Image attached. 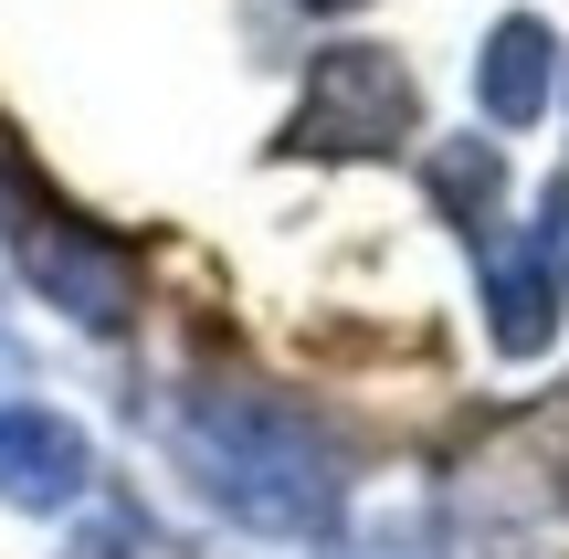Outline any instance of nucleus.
I'll return each instance as SVG.
<instances>
[{"mask_svg":"<svg viewBox=\"0 0 569 559\" xmlns=\"http://www.w3.org/2000/svg\"><path fill=\"white\" fill-rule=\"evenodd\" d=\"M559 96H569V53H559Z\"/></svg>","mask_w":569,"mask_h":559,"instance_id":"11","label":"nucleus"},{"mask_svg":"<svg viewBox=\"0 0 569 559\" xmlns=\"http://www.w3.org/2000/svg\"><path fill=\"white\" fill-rule=\"evenodd\" d=\"M475 274H486V338H496L507 359H549V349H559V286L528 264V243L496 232V243L475 253Z\"/></svg>","mask_w":569,"mask_h":559,"instance_id":"6","label":"nucleus"},{"mask_svg":"<svg viewBox=\"0 0 569 559\" xmlns=\"http://www.w3.org/2000/svg\"><path fill=\"white\" fill-rule=\"evenodd\" d=\"M528 264L559 286V307H569V180L538 190V232H528Z\"/></svg>","mask_w":569,"mask_h":559,"instance_id":"8","label":"nucleus"},{"mask_svg":"<svg viewBox=\"0 0 569 559\" xmlns=\"http://www.w3.org/2000/svg\"><path fill=\"white\" fill-rule=\"evenodd\" d=\"M84 486H96V443L53 401H0V507L53 518V507H84Z\"/></svg>","mask_w":569,"mask_h":559,"instance_id":"4","label":"nucleus"},{"mask_svg":"<svg viewBox=\"0 0 569 559\" xmlns=\"http://www.w3.org/2000/svg\"><path fill=\"white\" fill-rule=\"evenodd\" d=\"M169 443H180L190 486H201L232 528L296 539V549L338 539V518H348V443L327 433L306 401L253 391V380H201V391H180V412H169Z\"/></svg>","mask_w":569,"mask_h":559,"instance_id":"1","label":"nucleus"},{"mask_svg":"<svg viewBox=\"0 0 569 559\" xmlns=\"http://www.w3.org/2000/svg\"><path fill=\"white\" fill-rule=\"evenodd\" d=\"M306 11H327V21H348V11H369V0H306Z\"/></svg>","mask_w":569,"mask_h":559,"instance_id":"10","label":"nucleus"},{"mask_svg":"<svg viewBox=\"0 0 569 559\" xmlns=\"http://www.w3.org/2000/svg\"><path fill=\"white\" fill-rule=\"evenodd\" d=\"M53 559H148V539H138L127 518H84V528H74V539H63Z\"/></svg>","mask_w":569,"mask_h":559,"instance_id":"9","label":"nucleus"},{"mask_svg":"<svg viewBox=\"0 0 569 559\" xmlns=\"http://www.w3.org/2000/svg\"><path fill=\"white\" fill-rule=\"evenodd\" d=\"M422 190H432V211H443L475 253L507 232V159H496V138H443L422 159Z\"/></svg>","mask_w":569,"mask_h":559,"instance_id":"7","label":"nucleus"},{"mask_svg":"<svg viewBox=\"0 0 569 559\" xmlns=\"http://www.w3.org/2000/svg\"><path fill=\"white\" fill-rule=\"evenodd\" d=\"M0 243L21 253L32 296H53V307L74 317L84 338L138 328V253H127L106 222H84V211L63 201V190L42 180V169L21 159L11 138H0Z\"/></svg>","mask_w":569,"mask_h":559,"instance_id":"2","label":"nucleus"},{"mask_svg":"<svg viewBox=\"0 0 569 559\" xmlns=\"http://www.w3.org/2000/svg\"><path fill=\"white\" fill-rule=\"evenodd\" d=\"M475 106H486V127H538L559 106V32L538 11H507L486 32V53H475Z\"/></svg>","mask_w":569,"mask_h":559,"instance_id":"5","label":"nucleus"},{"mask_svg":"<svg viewBox=\"0 0 569 559\" xmlns=\"http://www.w3.org/2000/svg\"><path fill=\"white\" fill-rule=\"evenodd\" d=\"M422 138V84L390 42H327L274 127V159H401Z\"/></svg>","mask_w":569,"mask_h":559,"instance_id":"3","label":"nucleus"}]
</instances>
